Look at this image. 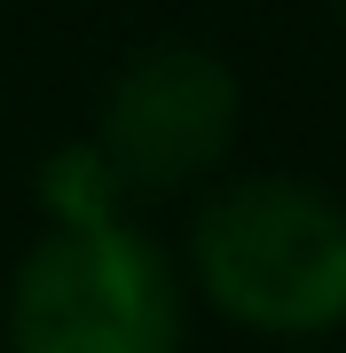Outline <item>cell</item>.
<instances>
[{
	"instance_id": "cell-1",
	"label": "cell",
	"mask_w": 346,
	"mask_h": 353,
	"mask_svg": "<svg viewBox=\"0 0 346 353\" xmlns=\"http://www.w3.org/2000/svg\"><path fill=\"white\" fill-rule=\"evenodd\" d=\"M189 290L260 338L346 330V204L307 173H236L189 220Z\"/></svg>"
},
{
	"instance_id": "cell-2",
	"label": "cell",
	"mask_w": 346,
	"mask_h": 353,
	"mask_svg": "<svg viewBox=\"0 0 346 353\" xmlns=\"http://www.w3.org/2000/svg\"><path fill=\"white\" fill-rule=\"evenodd\" d=\"M189 275L126 212H71L8 275V353H181Z\"/></svg>"
},
{
	"instance_id": "cell-3",
	"label": "cell",
	"mask_w": 346,
	"mask_h": 353,
	"mask_svg": "<svg viewBox=\"0 0 346 353\" xmlns=\"http://www.w3.org/2000/svg\"><path fill=\"white\" fill-rule=\"evenodd\" d=\"M244 126V87L197 39H157L118 63L103 87L87 150L118 181V196H181L205 173H220V157L236 150Z\"/></svg>"
},
{
	"instance_id": "cell-4",
	"label": "cell",
	"mask_w": 346,
	"mask_h": 353,
	"mask_svg": "<svg viewBox=\"0 0 346 353\" xmlns=\"http://www.w3.org/2000/svg\"><path fill=\"white\" fill-rule=\"evenodd\" d=\"M331 8H338V16H346V0H331Z\"/></svg>"
}]
</instances>
